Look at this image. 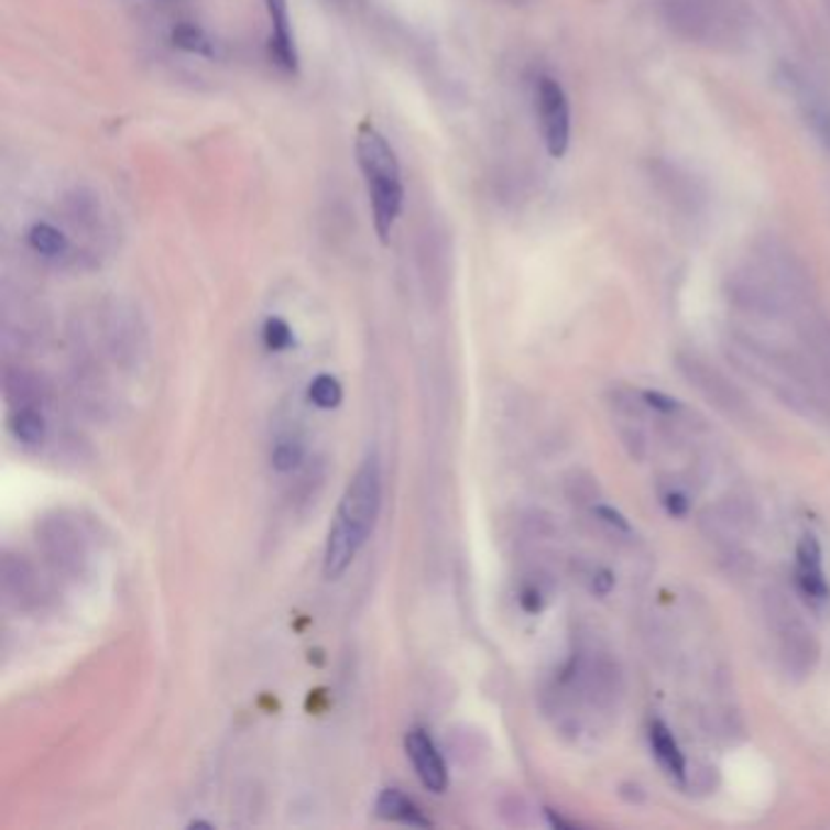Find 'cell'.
<instances>
[{
    "label": "cell",
    "mask_w": 830,
    "mask_h": 830,
    "mask_svg": "<svg viewBox=\"0 0 830 830\" xmlns=\"http://www.w3.org/2000/svg\"><path fill=\"white\" fill-rule=\"evenodd\" d=\"M356 159L363 173L368 200L373 210V227L378 239L387 244L397 217L405 203V186H402V171L395 149L390 146L378 127L365 120L356 132Z\"/></svg>",
    "instance_id": "6da1fadb"
},
{
    "label": "cell",
    "mask_w": 830,
    "mask_h": 830,
    "mask_svg": "<svg viewBox=\"0 0 830 830\" xmlns=\"http://www.w3.org/2000/svg\"><path fill=\"white\" fill-rule=\"evenodd\" d=\"M380 504H383V476H380L378 458L371 456L363 460V466L346 485L331 528H337L356 546L363 548L378 524Z\"/></svg>",
    "instance_id": "7a4b0ae2"
},
{
    "label": "cell",
    "mask_w": 830,
    "mask_h": 830,
    "mask_svg": "<svg viewBox=\"0 0 830 830\" xmlns=\"http://www.w3.org/2000/svg\"><path fill=\"white\" fill-rule=\"evenodd\" d=\"M767 616L772 626V636L777 643V658L784 673L791 677L811 675L818 660V643L811 629L804 624L801 614L787 597L772 592L767 602Z\"/></svg>",
    "instance_id": "3957f363"
},
{
    "label": "cell",
    "mask_w": 830,
    "mask_h": 830,
    "mask_svg": "<svg viewBox=\"0 0 830 830\" xmlns=\"http://www.w3.org/2000/svg\"><path fill=\"white\" fill-rule=\"evenodd\" d=\"M536 108L548 154L563 159L570 149V102L556 78L544 76L538 80Z\"/></svg>",
    "instance_id": "277c9868"
},
{
    "label": "cell",
    "mask_w": 830,
    "mask_h": 830,
    "mask_svg": "<svg viewBox=\"0 0 830 830\" xmlns=\"http://www.w3.org/2000/svg\"><path fill=\"white\" fill-rule=\"evenodd\" d=\"M405 751L424 787L434 794H444L448 789V769L432 735L424 729H412L405 738Z\"/></svg>",
    "instance_id": "5b68a950"
},
{
    "label": "cell",
    "mask_w": 830,
    "mask_h": 830,
    "mask_svg": "<svg viewBox=\"0 0 830 830\" xmlns=\"http://www.w3.org/2000/svg\"><path fill=\"white\" fill-rule=\"evenodd\" d=\"M266 3V13L271 20V37L269 47L273 62L279 64L283 72L297 74L299 56L295 47V34L291 25V10H287V0H263Z\"/></svg>",
    "instance_id": "8992f818"
},
{
    "label": "cell",
    "mask_w": 830,
    "mask_h": 830,
    "mask_svg": "<svg viewBox=\"0 0 830 830\" xmlns=\"http://www.w3.org/2000/svg\"><path fill=\"white\" fill-rule=\"evenodd\" d=\"M797 582L799 590L813 602H823L830 597L823 572V553L813 536H804L797 546Z\"/></svg>",
    "instance_id": "52a82bcc"
},
{
    "label": "cell",
    "mask_w": 830,
    "mask_h": 830,
    "mask_svg": "<svg viewBox=\"0 0 830 830\" xmlns=\"http://www.w3.org/2000/svg\"><path fill=\"white\" fill-rule=\"evenodd\" d=\"M685 371H687L685 375L691 380V385L699 387V392H705V395L711 400V405H717L725 414H733V417L741 414L743 397L738 395V392L731 387V383H725L717 371H709V368H705L697 361L685 363Z\"/></svg>",
    "instance_id": "ba28073f"
},
{
    "label": "cell",
    "mask_w": 830,
    "mask_h": 830,
    "mask_svg": "<svg viewBox=\"0 0 830 830\" xmlns=\"http://www.w3.org/2000/svg\"><path fill=\"white\" fill-rule=\"evenodd\" d=\"M651 747H653L655 757H658V763L663 765L667 775L675 777L679 784H685V779H687L685 753H682V747L677 745L673 731L667 729L663 721L651 723Z\"/></svg>",
    "instance_id": "9c48e42d"
},
{
    "label": "cell",
    "mask_w": 830,
    "mask_h": 830,
    "mask_svg": "<svg viewBox=\"0 0 830 830\" xmlns=\"http://www.w3.org/2000/svg\"><path fill=\"white\" fill-rule=\"evenodd\" d=\"M375 811L380 818H385V821H400V823L417 826V828L432 826V821L422 813L419 806L409 797H405L400 789H385L383 794H380Z\"/></svg>",
    "instance_id": "30bf717a"
},
{
    "label": "cell",
    "mask_w": 830,
    "mask_h": 830,
    "mask_svg": "<svg viewBox=\"0 0 830 830\" xmlns=\"http://www.w3.org/2000/svg\"><path fill=\"white\" fill-rule=\"evenodd\" d=\"M28 244L44 259H62L68 251V239L50 222H34L28 232Z\"/></svg>",
    "instance_id": "8fae6325"
},
{
    "label": "cell",
    "mask_w": 830,
    "mask_h": 830,
    "mask_svg": "<svg viewBox=\"0 0 830 830\" xmlns=\"http://www.w3.org/2000/svg\"><path fill=\"white\" fill-rule=\"evenodd\" d=\"M171 42L183 52L207 56V59H215L217 56L215 40L200 25H193V22H181V25L173 28Z\"/></svg>",
    "instance_id": "7c38bea8"
},
{
    "label": "cell",
    "mask_w": 830,
    "mask_h": 830,
    "mask_svg": "<svg viewBox=\"0 0 830 830\" xmlns=\"http://www.w3.org/2000/svg\"><path fill=\"white\" fill-rule=\"evenodd\" d=\"M10 432L15 439L25 446H37L47 436V422L34 407H20L13 417H10Z\"/></svg>",
    "instance_id": "4fadbf2b"
},
{
    "label": "cell",
    "mask_w": 830,
    "mask_h": 830,
    "mask_svg": "<svg viewBox=\"0 0 830 830\" xmlns=\"http://www.w3.org/2000/svg\"><path fill=\"white\" fill-rule=\"evenodd\" d=\"M307 397L319 409H337L341 405V400H343V390H341L337 378L321 373L313 380V383H309Z\"/></svg>",
    "instance_id": "5bb4252c"
},
{
    "label": "cell",
    "mask_w": 830,
    "mask_h": 830,
    "mask_svg": "<svg viewBox=\"0 0 830 830\" xmlns=\"http://www.w3.org/2000/svg\"><path fill=\"white\" fill-rule=\"evenodd\" d=\"M263 343L269 351H287L295 346V334L285 319L269 317L263 325Z\"/></svg>",
    "instance_id": "9a60e30c"
},
{
    "label": "cell",
    "mask_w": 830,
    "mask_h": 830,
    "mask_svg": "<svg viewBox=\"0 0 830 830\" xmlns=\"http://www.w3.org/2000/svg\"><path fill=\"white\" fill-rule=\"evenodd\" d=\"M303 444L295 441V439H281L279 444H275L273 454H271V463L273 468L279 472H291L295 470L299 463H303Z\"/></svg>",
    "instance_id": "2e32d148"
},
{
    "label": "cell",
    "mask_w": 830,
    "mask_h": 830,
    "mask_svg": "<svg viewBox=\"0 0 830 830\" xmlns=\"http://www.w3.org/2000/svg\"><path fill=\"white\" fill-rule=\"evenodd\" d=\"M594 514L599 516V522H604L607 526L614 528V532L631 534V524L626 522V516L621 514V512H616V510H611V506L599 504V506H594Z\"/></svg>",
    "instance_id": "e0dca14e"
},
{
    "label": "cell",
    "mask_w": 830,
    "mask_h": 830,
    "mask_svg": "<svg viewBox=\"0 0 830 830\" xmlns=\"http://www.w3.org/2000/svg\"><path fill=\"white\" fill-rule=\"evenodd\" d=\"M643 400H645V405H648V407L658 409V412H665V414H673L679 407L677 400L663 395V392H643Z\"/></svg>",
    "instance_id": "ac0fdd59"
},
{
    "label": "cell",
    "mask_w": 830,
    "mask_h": 830,
    "mask_svg": "<svg viewBox=\"0 0 830 830\" xmlns=\"http://www.w3.org/2000/svg\"><path fill=\"white\" fill-rule=\"evenodd\" d=\"M663 502L667 506V512H670L673 516H685L687 510H689V502H687L682 492H667Z\"/></svg>",
    "instance_id": "d6986e66"
},
{
    "label": "cell",
    "mask_w": 830,
    "mask_h": 830,
    "mask_svg": "<svg viewBox=\"0 0 830 830\" xmlns=\"http://www.w3.org/2000/svg\"><path fill=\"white\" fill-rule=\"evenodd\" d=\"M522 607L526 611H538L540 607H544V597H540L536 587H528V590L522 592Z\"/></svg>",
    "instance_id": "ffe728a7"
},
{
    "label": "cell",
    "mask_w": 830,
    "mask_h": 830,
    "mask_svg": "<svg viewBox=\"0 0 830 830\" xmlns=\"http://www.w3.org/2000/svg\"><path fill=\"white\" fill-rule=\"evenodd\" d=\"M611 587H614V578H611V572H607V570H599L592 578V590L597 594H607Z\"/></svg>",
    "instance_id": "44dd1931"
},
{
    "label": "cell",
    "mask_w": 830,
    "mask_h": 830,
    "mask_svg": "<svg viewBox=\"0 0 830 830\" xmlns=\"http://www.w3.org/2000/svg\"><path fill=\"white\" fill-rule=\"evenodd\" d=\"M190 828H212V823H207V821H193Z\"/></svg>",
    "instance_id": "7402d4cb"
}]
</instances>
